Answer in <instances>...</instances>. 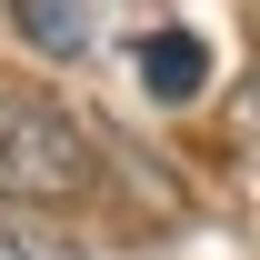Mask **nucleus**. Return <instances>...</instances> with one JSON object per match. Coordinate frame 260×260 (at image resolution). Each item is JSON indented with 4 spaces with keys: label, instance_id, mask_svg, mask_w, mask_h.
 <instances>
[{
    "label": "nucleus",
    "instance_id": "f257e3e1",
    "mask_svg": "<svg viewBox=\"0 0 260 260\" xmlns=\"http://www.w3.org/2000/svg\"><path fill=\"white\" fill-rule=\"evenodd\" d=\"M90 130L70 120L60 100H40V90H0V200L10 210H40V200H80L90 190Z\"/></svg>",
    "mask_w": 260,
    "mask_h": 260
},
{
    "label": "nucleus",
    "instance_id": "f03ea898",
    "mask_svg": "<svg viewBox=\"0 0 260 260\" xmlns=\"http://www.w3.org/2000/svg\"><path fill=\"white\" fill-rule=\"evenodd\" d=\"M10 30L30 40L40 60H80L100 30V0H10Z\"/></svg>",
    "mask_w": 260,
    "mask_h": 260
},
{
    "label": "nucleus",
    "instance_id": "7ed1b4c3",
    "mask_svg": "<svg viewBox=\"0 0 260 260\" xmlns=\"http://www.w3.org/2000/svg\"><path fill=\"white\" fill-rule=\"evenodd\" d=\"M140 80H150V100H200L210 50H200L190 30H150V40H140Z\"/></svg>",
    "mask_w": 260,
    "mask_h": 260
}]
</instances>
